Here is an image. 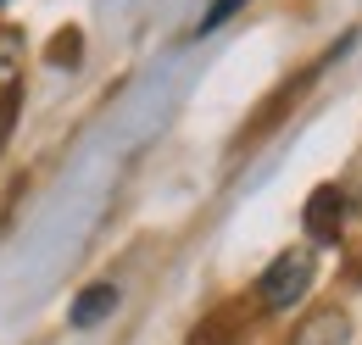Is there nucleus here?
<instances>
[{"label": "nucleus", "instance_id": "1", "mask_svg": "<svg viewBox=\"0 0 362 345\" xmlns=\"http://www.w3.org/2000/svg\"><path fill=\"white\" fill-rule=\"evenodd\" d=\"M307 284H313V257H307V251H284V257L262 273L257 296H262L268 312H290V306L307 296Z\"/></svg>", "mask_w": 362, "mask_h": 345}, {"label": "nucleus", "instance_id": "2", "mask_svg": "<svg viewBox=\"0 0 362 345\" xmlns=\"http://www.w3.org/2000/svg\"><path fill=\"white\" fill-rule=\"evenodd\" d=\"M112 306H117V290H112V284H95V290H84V296L73 301V323H78V329H90L95 317H100V312H112Z\"/></svg>", "mask_w": 362, "mask_h": 345}, {"label": "nucleus", "instance_id": "3", "mask_svg": "<svg viewBox=\"0 0 362 345\" xmlns=\"http://www.w3.org/2000/svg\"><path fill=\"white\" fill-rule=\"evenodd\" d=\"M296 345H346V317H340V312H317L313 323L301 329Z\"/></svg>", "mask_w": 362, "mask_h": 345}, {"label": "nucleus", "instance_id": "4", "mask_svg": "<svg viewBox=\"0 0 362 345\" xmlns=\"http://www.w3.org/2000/svg\"><path fill=\"white\" fill-rule=\"evenodd\" d=\"M240 6H245V0H212V11L201 17V34H206V28H218V23H228V17L240 11Z\"/></svg>", "mask_w": 362, "mask_h": 345}]
</instances>
